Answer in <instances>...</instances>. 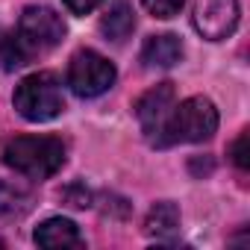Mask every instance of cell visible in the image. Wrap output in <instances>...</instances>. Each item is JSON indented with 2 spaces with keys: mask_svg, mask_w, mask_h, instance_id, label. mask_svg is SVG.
I'll return each instance as SVG.
<instances>
[{
  "mask_svg": "<svg viewBox=\"0 0 250 250\" xmlns=\"http://www.w3.org/2000/svg\"><path fill=\"white\" fill-rule=\"evenodd\" d=\"M218 130V109L209 97H188L183 103H174L165 130L159 139V147L183 145V142H206Z\"/></svg>",
  "mask_w": 250,
  "mask_h": 250,
  "instance_id": "obj_2",
  "label": "cell"
},
{
  "mask_svg": "<svg viewBox=\"0 0 250 250\" xmlns=\"http://www.w3.org/2000/svg\"><path fill=\"white\" fill-rule=\"evenodd\" d=\"M100 30L106 39L112 42H124L133 30H136V12L130 3H124V0H118V3L106 12V18L100 21Z\"/></svg>",
  "mask_w": 250,
  "mask_h": 250,
  "instance_id": "obj_11",
  "label": "cell"
},
{
  "mask_svg": "<svg viewBox=\"0 0 250 250\" xmlns=\"http://www.w3.org/2000/svg\"><path fill=\"white\" fill-rule=\"evenodd\" d=\"M177 229H180V209H177L171 200H162V203H156V206L147 212V221H145V232H147V235L165 241V238H171Z\"/></svg>",
  "mask_w": 250,
  "mask_h": 250,
  "instance_id": "obj_10",
  "label": "cell"
},
{
  "mask_svg": "<svg viewBox=\"0 0 250 250\" xmlns=\"http://www.w3.org/2000/svg\"><path fill=\"white\" fill-rule=\"evenodd\" d=\"M30 209V194L27 188L15 186V183H0V221L9 218H21Z\"/></svg>",
  "mask_w": 250,
  "mask_h": 250,
  "instance_id": "obj_12",
  "label": "cell"
},
{
  "mask_svg": "<svg viewBox=\"0 0 250 250\" xmlns=\"http://www.w3.org/2000/svg\"><path fill=\"white\" fill-rule=\"evenodd\" d=\"M0 247H3V241H0Z\"/></svg>",
  "mask_w": 250,
  "mask_h": 250,
  "instance_id": "obj_17",
  "label": "cell"
},
{
  "mask_svg": "<svg viewBox=\"0 0 250 250\" xmlns=\"http://www.w3.org/2000/svg\"><path fill=\"white\" fill-rule=\"evenodd\" d=\"M174 103H177V91H174L171 83L153 85V88L145 91V94L139 97V103H136V118H139V124H142V133H145V139H147L153 147H159L165 121H168Z\"/></svg>",
  "mask_w": 250,
  "mask_h": 250,
  "instance_id": "obj_7",
  "label": "cell"
},
{
  "mask_svg": "<svg viewBox=\"0 0 250 250\" xmlns=\"http://www.w3.org/2000/svg\"><path fill=\"white\" fill-rule=\"evenodd\" d=\"M191 24L209 42L232 36L238 24V0H191Z\"/></svg>",
  "mask_w": 250,
  "mask_h": 250,
  "instance_id": "obj_6",
  "label": "cell"
},
{
  "mask_svg": "<svg viewBox=\"0 0 250 250\" xmlns=\"http://www.w3.org/2000/svg\"><path fill=\"white\" fill-rule=\"evenodd\" d=\"M62 39H65V24L47 6H27L18 21V30L12 33V42L24 62H30L39 53L53 50Z\"/></svg>",
  "mask_w": 250,
  "mask_h": 250,
  "instance_id": "obj_3",
  "label": "cell"
},
{
  "mask_svg": "<svg viewBox=\"0 0 250 250\" xmlns=\"http://www.w3.org/2000/svg\"><path fill=\"white\" fill-rule=\"evenodd\" d=\"M36 244L50 247V250H65V247H83L80 227L68 218H47L36 229Z\"/></svg>",
  "mask_w": 250,
  "mask_h": 250,
  "instance_id": "obj_8",
  "label": "cell"
},
{
  "mask_svg": "<svg viewBox=\"0 0 250 250\" xmlns=\"http://www.w3.org/2000/svg\"><path fill=\"white\" fill-rule=\"evenodd\" d=\"M9 65V36H3V30H0V68Z\"/></svg>",
  "mask_w": 250,
  "mask_h": 250,
  "instance_id": "obj_16",
  "label": "cell"
},
{
  "mask_svg": "<svg viewBox=\"0 0 250 250\" xmlns=\"http://www.w3.org/2000/svg\"><path fill=\"white\" fill-rule=\"evenodd\" d=\"M183 59V42L171 33L165 36H150L142 47V62L145 68H174Z\"/></svg>",
  "mask_w": 250,
  "mask_h": 250,
  "instance_id": "obj_9",
  "label": "cell"
},
{
  "mask_svg": "<svg viewBox=\"0 0 250 250\" xmlns=\"http://www.w3.org/2000/svg\"><path fill=\"white\" fill-rule=\"evenodd\" d=\"M15 109L21 118L27 121H50L56 118L62 109H65V94H62V83L47 74V71H39V74H30L18 83L15 88V97H12Z\"/></svg>",
  "mask_w": 250,
  "mask_h": 250,
  "instance_id": "obj_4",
  "label": "cell"
},
{
  "mask_svg": "<svg viewBox=\"0 0 250 250\" xmlns=\"http://www.w3.org/2000/svg\"><path fill=\"white\" fill-rule=\"evenodd\" d=\"M3 162L30 180H47L65 165V145L53 136H15L3 147Z\"/></svg>",
  "mask_w": 250,
  "mask_h": 250,
  "instance_id": "obj_1",
  "label": "cell"
},
{
  "mask_svg": "<svg viewBox=\"0 0 250 250\" xmlns=\"http://www.w3.org/2000/svg\"><path fill=\"white\" fill-rule=\"evenodd\" d=\"M247 139H250V136H247V130H244V133L232 142V147H229V156H232V162L238 165V171H247V168H250V159H247V156H250V153H247Z\"/></svg>",
  "mask_w": 250,
  "mask_h": 250,
  "instance_id": "obj_14",
  "label": "cell"
},
{
  "mask_svg": "<svg viewBox=\"0 0 250 250\" xmlns=\"http://www.w3.org/2000/svg\"><path fill=\"white\" fill-rule=\"evenodd\" d=\"M100 3H103V0H65L68 12H74V15H88V12H94Z\"/></svg>",
  "mask_w": 250,
  "mask_h": 250,
  "instance_id": "obj_15",
  "label": "cell"
},
{
  "mask_svg": "<svg viewBox=\"0 0 250 250\" xmlns=\"http://www.w3.org/2000/svg\"><path fill=\"white\" fill-rule=\"evenodd\" d=\"M115 83V65L100 56L97 50H80L74 53L68 65V85L77 97H97L109 91Z\"/></svg>",
  "mask_w": 250,
  "mask_h": 250,
  "instance_id": "obj_5",
  "label": "cell"
},
{
  "mask_svg": "<svg viewBox=\"0 0 250 250\" xmlns=\"http://www.w3.org/2000/svg\"><path fill=\"white\" fill-rule=\"evenodd\" d=\"M186 6V0H145V9L156 18H174Z\"/></svg>",
  "mask_w": 250,
  "mask_h": 250,
  "instance_id": "obj_13",
  "label": "cell"
}]
</instances>
